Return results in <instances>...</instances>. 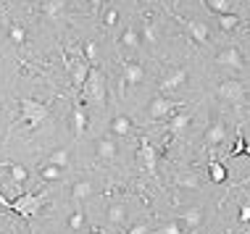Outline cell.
<instances>
[{
    "label": "cell",
    "instance_id": "4dcf8cb0",
    "mask_svg": "<svg viewBox=\"0 0 250 234\" xmlns=\"http://www.w3.org/2000/svg\"><path fill=\"white\" fill-rule=\"evenodd\" d=\"M143 37H145V42H150V45H155V39H158V35H155V26H153L150 19L143 24Z\"/></svg>",
    "mask_w": 250,
    "mask_h": 234
},
{
    "label": "cell",
    "instance_id": "603a6c76",
    "mask_svg": "<svg viewBox=\"0 0 250 234\" xmlns=\"http://www.w3.org/2000/svg\"><path fill=\"white\" fill-rule=\"evenodd\" d=\"M66 8V0H45V16L48 19H58Z\"/></svg>",
    "mask_w": 250,
    "mask_h": 234
},
{
    "label": "cell",
    "instance_id": "4fadbf2b",
    "mask_svg": "<svg viewBox=\"0 0 250 234\" xmlns=\"http://www.w3.org/2000/svg\"><path fill=\"white\" fill-rule=\"evenodd\" d=\"M71 124H74V135H77V137H82L84 132H87V111H84L82 103L74 105V111H71Z\"/></svg>",
    "mask_w": 250,
    "mask_h": 234
},
{
    "label": "cell",
    "instance_id": "8d00e7d4",
    "mask_svg": "<svg viewBox=\"0 0 250 234\" xmlns=\"http://www.w3.org/2000/svg\"><path fill=\"white\" fill-rule=\"evenodd\" d=\"M0 205H3V208H8V211H11V203H8V200H5V197H3V192H0Z\"/></svg>",
    "mask_w": 250,
    "mask_h": 234
},
{
    "label": "cell",
    "instance_id": "44dd1931",
    "mask_svg": "<svg viewBox=\"0 0 250 234\" xmlns=\"http://www.w3.org/2000/svg\"><path fill=\"white\" fill-rule=\"evenodd\" d=\"M208 174H211L213 184H224L227 182V169H224V163H221V160H213L211 158V163H208Z\"/></svg>",
    "mask_w": 250,
    "mask_h": 234
},
{
    "label": "cell",
    "instance_id": "9c48e42d",
    "mask_svg": "<svg viewBox=\"0 0 250 234\" xmlns=\"http://www.w3.org/2000/svg\"><path fill=\"white\" fill-rule=\"evenodd\" d=\"M140 163H143V169H147L150 174H155V169H158V156H155V148L150 145L147 137L140 139Z\"/></svg>",
    "mask_w": 250,
    "mask_h": 234
},
{
    "label": "cell",
    "instance_id": "8fae6325",
    "mask_svg": "<svg viewBox=\"0 0 250 234\" xmlns=\"http://www.w3.org/2000/svg\"><path fill=\"white\" fill-rule=\"evenodd\" d=\"M171 121H168V132L171 135H179V132H185L187 126L192 124V113L190 111H179V113H171Z\"/></svg>",
    "mask_w": 250,
    "mask_h": 234
},
{
    "label": "cell",
    "instance_id": "5bb4252c",
    "mask_svg": "<svg viewBox=\"0 0 250 234\" xmlns=\"http://www.w3.org/2000/svg\"><path fill=\"white\" fill-rule=\"evenodd\" d=\"M224 139H227L224 124H221V121H213L211 126H208V132H206V145H208V148H216V145H221Z\"/></svg>",
    "mask_w": 250,
    "mask_h": 234
},
{
    "label": "cell",
    "instance_id": "4316f807",
    "mask_svg": "<svg viewBox=\"0 0 250 234\" xmlns=\"http://www.w3.org/2000/svg\"><path fill=\"white\" fill-rule=\"evenodd\" d=\"M8 37H11L13 45H24L26 42V29H24L21 24H11L8 26Z\"/></svg>",
    "mask_w": 250,
    "mask_h": 234
},
{
    "label": "cell",
    "instance_id": "5b68a950",
    "mask_svg": "<svg viewBox=\"0 0 250 234\" xmlns=\"http://www.w3.org/2000/svg\"><path fill=\"white\" fill-rule=\"evenodd\" d=\"M179 108V103H174L168 95H158V98H153L150 100V105H147V113H150V118L153 121H161V118H166V116H171L174 111Z\"/></svg>",
    "mask_w": 250,
    "mask_h": 234
},
{
    "label": "cell",
    "instance_id": "d6a6232c",
    "mask_svg": "<svg viewBox=\"0 0 250 234\" xmlns=\"http://www.w3.org/2000/svg\"><path fill=\"white\" fill-rule=\"evenodd\" d=\"M84 58H87L90 63L98 61V45H95V42H87V45H84Z\"/></svg>",
    "mask_w": 250,
    "mask_h": 234
},
{
    "label": "cell",
    "instance_id": "d590c367",
    "mask_svg": "<svg viewBox=\"0 0 250 234\" xmlns=\"http://www.w3.org/2000/svg\"><path fill=\"white\" fill-rule=\"evenodd\" d=\"M240 224H250V205H242L240 208Z\"/></svg>",
    "mask_w": 250,
    "mask_h": 234
},
{
    "label": "cell",
    "instance_id": "f1b7e54d",
    "mask_svg": "<svg viewBox=\"0 0 250 234\" xmlns=\"http://www.w3.org/2000/svg\"><path fill=\"white\" fill-rule=\"evenodd\" d=\"M84 221H87V211H74L71 218H69V229L71 232H82L84 229Z\"/></svg>",
    "mask_w": 250,
    "mask_h": 234
},
{
    "label": "cell",
    "instance_id": "836d02e7",
    "mask_svg": "<svg viewBox=\"0 0 250 234\" xmlns=\"http://www.w3.org/2000/svg\"><path fill=\"white\" fill-rule=\"evenodd\" d=\"M153 229H150V224H137V226H132L126 234H150Z\"/></svg>",
    "mask_w": 250,
    "mask_h": 234
},
{
    "label": "cell",
    "instance_id": "ffe728a7",
    "mask_svg": "<svg viewBox=\"0 0 250 234\" xmlns=\"http://www.w3.org/2000/svg\"><path fill=\"white\" fill-rule=\"evenodd\" d=\"M40 179H42V182H61V179H63V169H58V166H53V163H45L42 169H40Z\"/></svg>",
    "mask_w": 250,
    "mask_h": 234
},
{
    "label": "cell",
    "instance_id": "e0dca14e",
    "mask_svg": "<svg viewBox=\"0 0 250 234\" xmlns=\"http://www.w3.org/2000/svg\"><path fill=\"white\" fill-rule=\"evenodd\" d=\"M145 79V69L140 63H126L124 66V84H140Z\"/></svg>",
    "mask_w": 250,
    "mask_h": 234
},
{
    "label": "cell",
    "instance_id": "d4e9b609",
    "mask_svg": "<svg viewBox=\"0 0 250 234\" xmlns=\"http://www.w3.org/2000/svg\"><path fill=\"white\" fill-rule=\"evenodd\" d=\"M177 187H182V190H200V179L195 176V174H185V176H177V182H174Z\"/></svg>",
    "mask_w": 250,
    "mask_h": 234
},
{
    "label": "cell",
    "instance_id": "6da1fadb",
    "mask_svg": "<svg viewBox=\"0 0 250 234\" xmlns=\"http://www.w3.org/2000/svg\"><path fill=\"white\" fill-rule=\"evenodd\" d=\"M19 113H21V124L26 129H37L48 118V105L35 98H21L19 100Z\"/></svg>",
    "mask_w": 250,
    "mask_h": 234
},
{
    "label": "cell",
    "instance_id": "d6986e66",
    "mask_svg": "<svg viewBox=\"0 0 250 234\" xmlns=\"http://www.w3.org/2000/svg\"><path fill=\"white\" fill-rule=\"evenodd\" d=\"M105 216H108V224H111V226H121L126 221V208L121 203H113L111 208L105 211Z\"/></svg>",
    "mask_w": 250,
    "mask_h": 234
},
{
    "label": "cell",
    "instance_id": "7c38bea8",
    "mask_svg": "<svg viewBox=\"0 0 250 234\" xmlns=\"http://www.w3.org/2000/svg\"><path fill=\"white\" fill-rule=\"evenodd\" d=\"M132 129H134L132 118H129V116H124V113H119V116H113V118H111V132H113L116 137H129V135H132Z\"/></svg>",
    "mask_w": 250,
    "mask_h": 234
},
{
    "label": "cell",
    "instance_id": "7402d4cb",
    "mask_svg": "<svg viewBox=\"0 0 250 234\" xmlns=\"http://www.w3.org/2000/svg\"><path fill=\"white\" fill-rule=\"evenodd\" d=\"M69 160H71V156H69V150H66V148H58V150H53V153H50L48 163H53V166H58V169H66V166H69Z\"/></svg>",
    "mask_w": 250,
    "mask_h": 234
},
{
    "label": "cell",
    "instance_id": "2e32d148",
    "mask_svg": "<svg viewBox=\"0 0 250 234\" xmlns=\"http://www.w3.org/2000/svg\"><path fill=\"white\" fill-rule=\"evenodd\" d=\"M185 24H187V29H190V35H192V39H195L198 45H206V42H208L211 29H208L203 21H195V19H192V21H185Z\"/></svg>",
    "mask_w": 250,
    "mask_h": 234
},
{
    "label": "cell",
    "instance_id": "484cf974",
    "mask_svg": "<svg viewBox=\"0 0 250 234\" xmlns=\"http://www.w3.org/2000/svg\"><path fill=\"white\" fill-rule=\"evenodd\" d=\"M237 24H240L237 13H219V26H221L224 32H232V29H237Z\"/></svg>",
    "mask_w": 250,
    "mask_h": 234
},
{
    "label": "cell",
    "instance_id": "83f0119b",
    "mask_svg": "<svg viewBox=\"0 0 250 234\" xmlns=\"http://www.w3.org/2000/svg\"><path fill=\"white\" fill-rule=\"evenodd\" d=\"M8 171H11V179H13V182H16L19 187H21L26 179H29V171H26L24 166H19V163H11V166H8Z\"/></svg>",
    "mask_w": 250,
    "mask_h": 234
},
{
    "label": "cell",
    "instance_id": "3957f363",
    "mask_svg": "<svg viewBox=\"0 0 250 234\" xmlns=\"http://www.w3.org/2000/svg\"><path fill=\"white\" fill-rule=\"evenodd\" d=\"M84 100H92V103H103L105 100V74L100 69L92 66L90 74H87V82L82 84Z\"/></svg>",
    "mask_w": 250,
    "mask_h": 234
},
{
    "label": "cell",
    "instance_id": "74e56055",
    "mask_svg": "<svg viewBox=\"0 0 250 234\" xmlns=\"http://www.w3.org/2000/svg\"><path fill=\"white\" fill-rule=\"evenodd\" d=\"M100 3H103V0H90V5H92V8H98Z\"/></svg>",
    "mask_w": 250,
    "mask_h": 234
},
{
    "label": "cell",
    "instance_id": "f546056e",
    "mask_svg": "<svg viewBox=\"0 0 250 234\" xmlns=\"http://www.w3.org/2000/svg\"><path fill=\"white\" fill-rule=\"evenodd\" d=\"M213 13H232V3L229 0H203Z\"/></svg>",
    "mask_w": 250,
    "mask_h": 234
},
{
    "label": "cell",
    "instance_id": "9a60e30c",
    "mask_svg": "<svg viewBox=\"0 0 250 234\" xmlns=\"http://www.w3.org/2000/svg\"><path fill=\"white\" fill-rule=\"evenodd\" d=\"M95 150H98V158L105 160V163L116 158V142H113V139H108V137H100V139H98Z\"/></svg>",
    "mask_w": 250,
    "mask_h": 234
},
{
    "label": "cell",
    "instance_id": "ba28073f",
    "mask_svg": "<svg viewBox=\"0 0 250 234\" xmlns=\"http://www.w3.org/2000/svg\"><path fill=\"white\" fill-rule=\"evenodd\" d=\"M66 66H69V71H71V82H74V87H77V90H82V84L87 82V74H90L92 63L87 61V58H77V61H69Z\"/></svg>",
    "mask_w": 250,
    "mask_h": 234
},
{
    "label": "cell",
    "instance_id": "f35d334b",
    "mask_svg": "<svg viewBox=\"0 0 250 234\" xmlns=\"http://www.w3.org/2000/svg\"><path fill=\"white\" fill-rule=\"evenodd\" d=\"M87 234H103V232H100V229H95V232H87Z\"/></svg>",
    "mask_w": 250,
    "mask_h": 234
},
{
    "label": "cell",
    "instance_id": "8992f818",
    "mask_svg": "<svg viewBox=\"0 0 250 234\" xmlns=\"http://www.w3.org/2000/svg\"><path fill=\"white\" fill-rule=\"evenodd\" d=\"M216 63L219 66H224V69H245V58H242V50L240 48H227V50H221L219 56H216Z\"/></svg>",
    "mask_w": 250,
    "mask_h": 234
},
{
    "label": "cell",
    "instance_id": "277c9868",
    "mask_svg": "<svg viewBox=\"0 0 250 234\" xmlns=\"http://www.w3.org/2000/svg\"><path fill=\"white\" fill-rule=\"evenodd\" d=\"M216 95L232 105H242L245 103V87H242L240 79H224V82L216 87Z\"/></svg>",
    "mask_w": 250,
    "mask_h": 234
},
{
    "label": "cell",
    "instance_id": "1f68e13d",
    "mask_svg": "<svg viewBox=\"0 0 250 234\" xmlns=\"http://www.w3.org/2000/svg\"><path fill=\"white\" fill-rule=\"evenodd\" d=\"M150 234H185V232L179 229V224H174V221H171V224L161 226V229H153Z\"/></svg>",
    "mask_w": 250,
    "mask_h": 234
},
{
    "label": "cell",
    "instance_id": "ab89813d",
    "mask_svg": "<svg viewBox=\"0 0 250 234\" xmlns=\"http://www.w3.org/2000/svg\"><path fill=\"white\" fill-rule=\"evenodd\" d=\"M242 184H250V176H248V179H245V182H242Z\"/></svg>",
    "mask_w": 250,
    "mask_h": 234
},
{
    "label": "cell",
    "instance_id": "52a82bcc",
    "mask_svg": "<svg viewBox=\"0 0 250 234\" xmlns=\"http://www.w3.org/2000/svg\"><path fill=\"white\" fill-rule=\"evenodd\" d=\"M187 77H190V71L187 69H174L171 74H166L164 79H161V95H168V92H177L182 84L187 82Z\"/></svg>",
    "mask_w": 250,
    "mask_h": 234
},
{
    "label": "cell",
    "instance_id": "30bf717a",
    "mask_svg": "<svg viewBox=\"0 0 250 234\" xmlns=\"http://www.w3.org/2000/svg\"><path fill=\"white\" fill-rule=\"evenodd\" d=\"M177 218H179V221L185 224L190 232H195V229H198V226L203 224V208H198V205H195V208L179 211V213H177Z\"/></svg>",
    "mask_w": 250,
    "mask_h": 234
},
{
    "label": "cell",
    "instance_id": "ac0fdd59",
    "mask_svg": "<svg viewBox=\"0 0 250 234\" xmlns=\"http://www.w3.org/2000/svg\"><path fill=\"white\" fill-rule=\"evenodd\" d=\"M90 195H92V182H87V179H82V182H77L71 187V200L74 203H84Z\"/></svg>",
    "mask_w": 250,
    "mask_h": 234
},
{
    "label": "cell",
    "instance_id": "7a4b0ae2",
    "mask_svg": "<svg viewBox=\"0 0 250 234\" xmlns=\"http://www.w3.org/2000/svg\"><path fill=\"white\" fill-rule=\"evenodd\" d=\"M45 197H48V190H45V192H24L21 197H16L11 203V211L16 213V216L32 218V216H37V213H40Z\"/></svg>",
    "mask_w": 250,
    "mask_h": 234
},
{
    "label": "cell",
    "instance_id": "cb8c5ba5",
    "mask_svg": "<svg viewBox=\"0 0 250 234\" xmlns=\"http://www.w3.org/2000/svg\"><path fill=\"white\" fill-rule=\"evenodd\" d=\"M121 45H124V48H137V45H140V32L134 29V26L124 29V32H121Z\"/></svg>",
    "mask_w": 250,
    "mask_h": 234
},
{
    "label": "cell",
    "instance_id": "e575fe53",
    "mask_svg": "<svg viewBox=\"0 0 250 234\" xmlns=\"http://www.w3.org/2000/svg\"><path fill=\"white\" fill-rule=\"evenodd\" d=\"M116 19H119V11H116V8H108V13H105V26H113V24H116Z\"/></svg>",
    "mask_w": 250,
    "mask_h": 234
}]
</instances>
